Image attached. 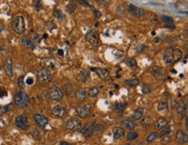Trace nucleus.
I'll list each match as a JSON object with an SVG mask.
<instances>
[{"label":"nucleus","instance_id":"obj_1","mask_svg":"<svg viewBox=\"0 0 188 145\" xmlns=\"http://www.w3.org/2000/svg\"><path fill=\"white\" fill-rule=\"evenodd\" d=\"M182 56L183 52L179 49H176L173 47H167L163 53V59L166 64H173L179 61Z\"/></svg>","mask_w":188,"mask_h":145},{"label":"nucleus","instance_id":"obj_2","mask_svg":"<svg viewBox=\"0 0 188 145\" xmlns=\"http://www.w3.org/2000/svg\"><path fill=\"white\" fill-rule=\"evenodd\" d=\"M14 103L19 109L25 108L29 104V97L24 91H22V90L18 91L15 94V97H14Z\"/></svg>","mask_w":188,"mask_h":145},{"label":"nucleus","instance_id":"obj_3","mask_svg":"<svg viewBox=\"0 0 188 145\" xmlns=\"http://www.w3.org/2000/svg\"><path fill=\"white\" fill-rule=\"evenodd\" d=\"M12 28L18 34H23L25 31V23L24 18L22 16H18L14 18L12 22Z\"/></svg>","mask_w":188,"mask_h":145},{"label":"nucleus","instance_id":"obj_4","mask_svg":"<svg viewBox=\"0 0 188 145\" xmlns=\"http://www.w3.org/2000/svg\"><path fill=\"white\" fill-rule=\"evenodd\" d=\"M36 77H37V81L39 83L41 84H45L51 80L52 78V75L51 72L50 71V70L43 68L39 70L36 74Z\"/></svg>","mask_w":188,"mask_h":145},{"label":"nucleus","instance_id":"obj_5","mask_svg":"<svg viewBox=\"0 0 188 145\" xmlns=\"http://www.w3.org/2000/svg\"><path fill=\"white\" fill-rule=\"evenodd\" d=\"M65 127L69 130L77 131L82 129V122L76 117H71L69 120H67V122L65 123Z\"/></svg>","mask_w":188,"mask_h":145},{"label":"nucleus","instance_id":"obj_6","mask_svg":"<svg viewBox=\"0 0 188 145\" xmlns=\"http://www.w3.org/2000/svg\"><path fill=\"white\" fill-rule=\"evenodd\" d=\"M85 40L88 43H89L91 45L96 46L99 44V35L96 31H94L93 30H89L86 33L85 35Z\"/></svg>","mask_w":188,"mask_h":145},{"label":"nucleus","instance_id":"obj_7","mask_svg":"<svg viewBox=\"0 0 188 145\" xmlns=\"http://www.w3.org/2000/svg\"><path fill=\"white\" fill-rule=\"evenodd\" d=\"M151 73L157 81H164L165 77H166V71L162 67L154 66L151 70Z\"/></svg>","mask_w":188,"mask_h":145},{"label":"nucleus","instance_id":"obj_8","mask_svg":"<svg viewBox=\"0 0 188 145\" xmlns=\"http://www.w3.org/2000/svg\"><path fill=\"white\" fill-rule=\"evenodd\" d=\"M15 124L18 126L19 129L26 130L29 129V124H28V118L24 115H19L16 117L15 119Z\"/></svg>","mask_w":188,"mask_h":145},{"label":"nucleus","instance_id":"obj_9","mask_svg":"<svg viewBox=\"0 0 188 145\" xmlns=\"http://www.w3.org/2000/svg\"><path fill=\"white\" fill-rule=\"evenodd\" d=\"M128 11L130 14H131L133 17H135V18H141L145 16V10L141 9L140 7H137V6L134 5H128Z\"/></svg>","mask_w":188,"mask_h":145},{"label":"nucleus","instance_id":"obj_10","mask_svg":"<svg viewBox=\"0 0 188 145\" xmlns=\"http://www.w3.org/2000/svg\"><path fill=\"white\" fill-rule=\"evenodd\" d=\"M49 97L52 100H61L63 97V92L58 87L53 86V87L50 88V90H49Z\"/></svg>","mask_w":188,"mask_h":145},{"label":"nucleus","instance_id":"obj_11","mask_svg":"<svg viewBox=\"0 0 188 145\" xmlns=\"http://www.w3.org/2000/svg\"><path fill=\"white\" fill-rule=\"evenodd\" d=\"M77 112L78 114V116L82 118H86L90 115L91 112V109L90 106L88 104H82L78 106L77 108Z\"/></svg>","mask_w":188,"mask_h":145},{"label":"nucleus","instance_id":"obj_12","mask_svg":"<svg viewBox=\"0 0 188 145\" xmlns=\"http://www.w3.org/2000/svg\"><path fill=\"white\" fill-rule=\"evenodd\" d=\"M33 119H34V121L37 125H39L40 127L43 128L47 126L48 122H49V119L47 117L43 116V115H41V114H35L33 116Z\"/></svg>","mask_w":188,"mask_h":145},{"label":"nucleus","instance_id":"obj_13","mask_svg":"<svg viewBox=\"0 0 188 145\" xmlns=\"http://www.w3.org/2000/svg\"><path fill=\"white\" fill-rule=\"evenodd\" d=\"M56 61L54 58H44L41 62V65L45 69H55L56 67Z\"/></svg>","mask_w":188,"mask_h":145},{"label":"nucleus","instance_id":"obj_14","mask_svg":"<svg viewBox=\"0 0 188 145\" xmlns=\"http://www.w3.org/2000/svg\"><path fill=\"white\" fill-rule=\"evenodd\" d=\"M51 112H52V114L55 116L63 117L66 114V109H65L64 107H63L62 105H55L51 109Z\"/></svg>","mask_w":188,"mask_h":145},{"label":"nucleus","instance_id":"obj_15","mask_svg":"<svg viewBox=\"0 0 188 145\" xmlns=\"http://www.w3.org/2000/svg\"><path fill=\"white\" fill-rule=\"evenodd\" d=\"M95 124V122H91L85 125L84 128L82 129V133L84 135V136H90L93 135V130H94V126Z\"/></svg>","mask_w":188,"mask_h":145},{"label":"nucleus","instance_id":"obj_16","mask_svg":"<svg viewBox=\"0 0 188 145\" xmlns=\"http://www.w3.org/2000/svg\"><path fill=\"white\" fill-rule=\"evenodd\" d=\"M176 139L178 141V143H179L181 144L186 143L188 140L187 134L186 133V132H184L181 129H179L176 133Z\"/></svg>","mask_w":188,"mask_h":145},{"label":"nucleus","instance_id":"obj_17","mask_svg":"<svg viewBox=\"0 0 188 145\" xmlns=\"http://www.w3.org/2000/svg\"><path fill=\"white\" fill-rule=\"evenodd\" d=\"M186 110H187V104H186V102H182V103L177 104V112L180 115L181 118L186 115Z\"/></svg>","mask_w":188,"mask_h":145},{"label":"nucleus","instance_id":"obj_18","mask_svg":"<svg viewBox=\"0 0 188 145\" xmlns=\"http://www.w3.org/2000/svg\"><path fill=\"white\" fill-rule=\"evenodd\" d=\"M91 70L94 71L99 77H101V79H106L107 77L109 75L108 70H105V69H99V68H92Z\"/></svg>","mask_w":188,"mask_h":145},{"label":"nucleus","instance_id":"obj_19","mask_svg":"<svg viewBox=\"0 0 188 145\" xmlns=\"http://www.w3.org/2000/svg\"><path fill=\"white\" fill-rule=\"evenodd\" d=\"M113 135H114V138L115 139H120V138L123 137L124 136H125V130L121 127L114 128Z\"/></svg>","mask_w":188,"mask_h":145},{"label":"nucleus","instance_id":"obj_20","mask_svg":"<svg viewBox=\"0 0 188 145\" xmlns=\"http://www.w3.org/2000/svg\"><path fill=\"white\" fill-rule=\"evenodd\" d=\"M167 124H168V122H167L166 119H165V118H159V119H158V120L155 122V123H154V128H155L156 129H162L166 127Z\"/></svg>","mask_w":188,"mask_h":145},{"label":"nucleus","instance_id":"obj_21","mask_svg":"<svg viewBox=\"0 0 188 145\" xmlns=\"http://www.w3.org/2000/svg\"><path fill=\"white\" fill-rule=\"evenodd\" d=\"M122 124L127 129H128L130 130H133L135 127H136V123L134 120L132 119H125L122 121Z\"/></svg>","mask_w":188,"mask_h":145},{"label":"nucleus","instance_id":"obj_22","mask_svg":"<svg viewBox=\"0 0 188 145\" xmlns=\"http://www.w3.org/2000/svg\"><path fill=\"white\" fill-rule=\"evenodd\" d=\"M5 70L6 73L10 76H13V68H12V61L10 58H6L5 60Z\"/></svg>","mask_w":188,"mask_h":145},{"label":"nucleus","instance_id":"obj_23","mask_svg":"<svg viewBox=\"0 0 188 145\" xmlns=\"http://www.w3.org/2000/svg\"><path fill=\"white\" fill-rule=\"evenodd\" d=\"M143 113H144V110L143 108H138L137 110H135L132 116V120H138V119H141L142 116H143Z\"/></svg>","mask_w":188,"mask_h":145},{"label":"nucleus","instance_id":"obj_24","mask_svg":"<svg viewBox=\"0 0 188 145\" xmlns=\"http://www.w3.org/2000/svg\"><path fill=\"white\" fill-rule=\"evenodd\" d=\"M79 76H80L81 80H82V82H84V83L88 82V80L90 79V75H89V73H88L87 70H80V74H79Z\"/></svg>","mask_w":188,"mask_h":145},{"label":"nucleus","instance_id":"obj_25","mask_svg":"<svg viewBox=\"0 0 188 145\" xmlns=\"http://www.w3.org/2000/svg\"><path fill=\"white\" fill-rule=\"evenodd\" d=\"M126 64L129 67L130 69H132V70H135V69H137V67H138V64H137L136 60L134 59V58H128V59H127V60H126Z\"/></svg>","mask_w":188,"mask_h":145},{"label":"nucleus","instance_id":"obj_26","mask_svg":"<svg viewBox=\"0 0 188 145\" xmlns=\"http://www.w3.org/2000/svg\"><path fill=\"white\" fill-rule=\"evenodd\" d=\"M76 97L79 101H83L86 98V91L83 89H79L76 92Z\"/></svg>","mask_w":188,"mask_h":145},{"label":"nucleus","instance_id":"obj_27","mask_svg":"<svg viewBox=\"0 0 188 145\" xmlns=\"http://www.w3.org/2000/svg\"><path fill=\"white\" fill-rule=\"evenodd\" d=\"M22 44H24V46L27 47V48H29V49H30V50H34L36 47L35 44H34L31 41L29 40V38H27V37H24V38H22Z\"/></svg>","mask_w":188,"mask_h":145},{"label":"nucleus","instance_id":"obj_28","mask_svg":"<svg viewBox=\"0 0 188 145\" xmlns=\"http://www.w3.org/2000/svg\"><path fill=\"white\" fill-rule=\"evenodd\" d=\"M66 9H67V11H68L69 13L72 14V13H74L75 11L77 10V4H76L74 1L70 0V1L69 2V4L66 6Z\"/></svg>","mask_w":188,"mask_h":145},{"label":"nucleus","instance_id":"obj_29","mask_svg":"<svg viewBox=\"0 0 188 145\" xmlns=\"http://www.w3.org/2000/svg\"><path fill=\"white\" fill-rule=\"evenodd\" d=\"M53 14H54V17L55 18H56V19H58V20H63L65 18V16H64V14L63 13V12H62V10L61 9H55L54 10V12H53Z\"/></svg>","mask_w":188,"mask_h":145},{"label":"nucleus","instance_id":"obj_30","mask_svg":"<svg viewBox=\"0 0 188 145\" xmlns=\"http://www.w3.org/2000/svg\"><path fill=\"white\" fill-rule=\"evenodd\" d=\"M160 19H161V21H162L165 24H166V25L173 24V19L172 17H169V16H165V15H163V16H161V17H160Z\"/></svg>","mask_w":188,"mask_h":145},{"label":"nucleus","instance_id":"obj_31","mask_svg":"<svg viewBox=\"0 0 188 145\" xmlns=\"http://www.w3.org/2000/svg\"><path fill=\"white\" fill-rule=\"evenodd\" d=\"M104 129V125L102 123H96L94 124V130H93V134H99L101 132H102Z\"/></svg>","mask_w":188,"mask_h":145},{"label":"nucleus","instance_id":"obj_32","mask_svg":"<svg viewBox=\"0 0 188 145\" xmlns=\"http://www.w3.org/2000/svg\"><path fill=\"white\" fill-rule=\"evenodd\" d=\"M125 83H126L128 86H130V87H135V86L139 85L140 81H139L137 78H133V79H128V80H126Z\"/></svg>","mask_w":188,"mask_h":145},{"label":"nucleus","instance_id":"obj_33","mask_svg":"<svg viewBox=\"0 0 188 145\" xmlns=\"http://www.w3.org/2000/svg\"><path fill=\"white\" fill-rule=\"evenodd\" d=\"M171 132V126H166L165 128H163V129L160 131V133H159V136H160V137H163V136H167V135H169Z\"/></svg>","mask_w":188,"mask_h":145},{"label":"nucleus","instance_id":"obj_34","mask_svg":"<svg viewBox=\"0 0 188 145\" xmlns=\"http://www.w3.org/2000/svg\"><path fill=\"white\" fill-rule=\"evenodd\" d=\"M151 90H151L150 85H148L147 83H143V84L141 85V91H142L143 94L147 95V94H149V93L151 92Z\"/></svg>","mask_w":188,"mask_h":145},{"label":"nucleus","instance_id":"obj_35","mask_svg":"<svg viewBox=\"0 0 188 145\" xmlns=\"http://www.w3.org/2000/svg\"><path fill=\"white\" fill-rule=\"evenodd\" d=\"M99 94V89L96 87H93L91 88L89 90H88V96L91 97H96L97 95Z\"/></svg>","mask_w":188,"mask_h":145},{"label":"nucleus","instance_id":"obj_36","mask_svg":"<svg viewBox=\"0 0 188 145\" xmlns=\"http://www.w3.org/2000/svg\"><path fill=\"white\" fill-rule=\"evenodd\" d=\"M32 3H33V5H34L36 11H41L43 9L42 0H32Z\"/></svg>","mask_w":188,"mask_h":145},{"label":"nucleus","instance_id":"obj_37","mask_svg":"<svg viewBox=\"0 0 188 145\" xmlns=\"http://www.w3.org/2000/svg\"><path fill=\"white\" fill-rule=\"evenodd\" d=\"M158 136H159L158 133H156V132H152V133L150 134V135H149V136H147V143H152V142L156 139V138H157Z\"/></svg>","mask_w":188,"mask_h":145},{"label":"nucleus","instance_id":"obj_38","mask_svg":"<svg viewBox=\"0 0 188 145\" xmlns=\"http://www.w3.org/2000/svg\"><path fill=\"white\" fill-rule=\"evenodd\" d=\"M167 103L165 102V101H160L158 104V110L159 111H162V110H165L167 109Z\"/></svg>","mask_w":188,"mask_h":145},{"label":"nucleus","instance_id":"obj_39","mask_svg":"<svg viewBox=\"0 0 188 145\" xmlns=\"http://www.w3.org/2000/svg\"><path fill=\"white\" fill-rule=\"evenodd\" d=\"M137 136H138V134L135 133V132H131V133H129L128 135L127 139H128V141H132V140L137 138Z\"/></svg>","mask_w":188,"mask_h":145},{"label":"nucleus","instance_id":"obj_40","mask_svg":"<svg viewBox=\"0 0 188 145\" xmlns=\"http://www.w3.org/2000/svg\"><path fill=\"white\" fill-rule=\"evenodd\" d=\"M32 136H33V137L35 138L36 140H38L41 138V136H40V132H39V130L38 129H34V131H33V133H32Z\"/></svg>","mask_w":188,"mask_h":145},{"label":"nucleus","instance_id":"obj_41","mask_svg":"<svg viewBox=\"0 0 188 145\" xmlns=\"http://www.w3.org/2000/svg\"><path fill=\"white\" fill-rule=\"evenodd\" d=\"M24 77L22 76H20L19 78H18V86L20 88H24Z\"/></svg>","mask_w":188,"mask_h":145},{"label":"nucleus","instance_id":"obj_42","mask_svg":"<svg viewBox=\"0 0 188 145\" xmlns=\"http://www.w3.org/2000/svg\"><path fill=\"white\" fill-rule=\"evenodd\" d=\"M151 121H152V119L151 118H149V117H146V118H144L143 119V121L141 122V125H148V124H150L151 123Z\"/></svg>","mask_w":188,"mask_h":145},{"label":"nucleus","instance_id":"obj_43","mask_svg":"<svg viewBox=\"0 0 188 145\" xmlns=\"http://www.w3.org/2000/svg\"><path fill=\"white\" fill-rule=\"evenodd\" d=\"M6 96H7V92H6L5 89L0 86V97H6Z\"/></svg>","mask_w":188,"mask_h":145},{"label":"nucleus","instance_id":"obj_44","mask_svg":"<svg viewBox=\"0 0 188 145\" xmlns=\"http://www.w3.org/2000/svg\"><path fill=\"white\" fill-rule=\"evenodd\" d=\"M78 3H80L82 6H85V7H89V4H88V0H77Z\"/></svg>","mask_w":188,"mask_h":145},{"label":"nucleus","instance_id":"obj_45","mask_svg":"<svg viewBox=\"0 0 188 145\" xmlns=\"http://www.w3.org/2000/svg\"><path fill=\"white\" fill-rule=\"evenodd\" d=\"M125 105H126V104H125ZM125 105L120 104H116V110H117L119 113H121V112L123 111V110H124L123 107L125 106Z\"/></svg>","mask_w":188,"mask_h":145},{"label":"nucleus","instance_id":"obj_46","mask_svg":"<svg viewBox=\"0 0 188 145\" xmlns=\"http://www.w3.org/2000/svg\"><path fill=\"white\" fill-rule=\"evenodd\" d=\"M9 110V107L8 106H5V107H0V115L6 113Z\"/></svg>","mask_w":188,"mask_h":145},{"label":"nucleus","instance_id":"obj_47","mask_svg":"<svg viewBox=\"0 0 188 145\" xmlns=\"http://www.w3.org/2000/svg\"><path fill=\"white\" fill-rule=\"evenodd\" d=\"M5 122L4 121V119L2 117H0V129H2L3 128L5 127Z\"/></svg>","mask_w":188,"mask_h":145},{"label":"nucleus","instance_id":"obj_48","mask_svg":"<svg viewBox=\"0 0 188 145\" xmlns=\"http://www.w3.org/2000/svg\"><path fill=\"white\" fill-rule=\"evenodd\" d=\"M94 14H95V18H99L101 17V13L97 10H94Z\"/></svg>","mask_w":188,"mask_h":145},{"label":"nucleus","instance_id":"obj_49","mask_svg":"<svg viewBox=\"0 0 188 145\" xmlns=\"http://www.w3.org/2000/svg\"><path fill=\"white\" fill-rule=\"evenodd\" d=\"M33 78H32V77H29V78H28V79H27V81H26V83H28V84H29V85H30V84H32V83H33Z\"/></svg>","mask_w":188,"mask_h":145},{"label":"nucleus","instance_id":"obj_50","mask_svg":"<svg viewBox=\"0 0 188 145\" xmlns=\"http://www.w3.org/2000/svg\"><path fill=\"white\" fill-rule=\"evenodd\" d=\"M59 145H72V144L70 143H67V142H61V143H59Z\"/></svg>","mask_w":188,"mask_h":145},{"label":"nucleus","instance_id":"obj_51","mask_svg":"<svg viewBox=\"0 0 188 145\" xmlns=\"http://www.w3.org/2000/svg\"><path fill=\"white\" fill-rule=\"evenodd\" d=\"M169 141H170V139H169L168 137H167V138H166V139H165L164 137H163V139H162V143H168Z\"/></svg>","mask_w":188,"mask_h":145},{"label":"nucleus","instance_id":"obj_52","mask_svg":"<svg viewBox=\"0 0 188 145\" xmlns=\"http://www.w3.org/2000/svg\"><path fill=\"white\" fill-rule=\"evenodd\" d=\"M186 129L188 128V126H187V117L186 118Z\"/></svg>","mask_w":188,"mask_h":145},{"label":"nucleus","instance_id":"obj_53","mask_svg":"<svg viewBox=\"0 0 188 145\" xmlns=\"http://www.w3.org/2000/svg\"><path fill=\"white\" fill-rule=\"evenodd\" d=\"M58 53L60 54V55H63V51L62 50H60V51H58Z\"/></svg>","mask_w":188,"mask_h":145},{"label":"nucleus","instance_id":"obj_54","mask_svg":"<svg viewBox=\"0 0 188 145\" xmlns=\"http://www.w3.org/2000/svg\"><path fill=\"white\" fill-rule=\"evenodd\" d=\"M0 70H1V67H0Z\"/></svg>","mask_w":188,"mask_h":145}]
</instances>
